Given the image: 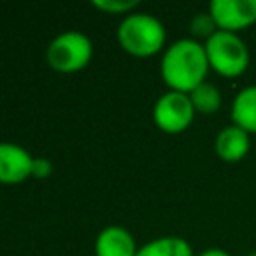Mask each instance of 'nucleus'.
<instances>
[{
  "instance_id": "dca6fc26",
  "label": "nucleus",
  "mask_w": 256,
  "mask_h": 256,
  "mask_svg": "<svg viewBox=\"0 0 256 256\" xmlns=\"http://www.w3.org/2000/svg\"><path fill=\"white\" fill-rule=\"evenodd\" d=\"M196 256H230V254L226 250H222V248H206Z\"/></svg>"
},
{
  "instance_id": "4468645a",
  "label": "nucleus",
  "mask_w": 256,
  "mask_h": 256,
  "mask_svg": "<svg viewBox=\"0 0 256 256\" xmlns=\"http://www.w3.org/2000/svg\"><path fill=\"white\" fill-rule=\"evenodd\" d=\"M92 6L102 12L130 14V10H134L138 6V0H92Z\"/></svg>"
},
{
  "instance_id": "7ed1b4c3",
  "label": "nucleus",
  "mask_w": 256,
  "mask_h": 256,
  "mask_svg": "<svg viewBox=\"0 0 256 256\" xmlns=\"http://www.w3.org/2000/svg\"><path fill=\"white\" fill-rule=\"evenodd\" d=\"M204 50H206L210 70H214L224 78H236L248 70V64H250L248 46L234 32L216 30L204 42Z\"/></svg>"
},
{
  "instance_id": "0eeeda50",
  "label": "nucleus",
  "mask_w": 256,
  "mask_h": 256,
  "mask_svg": "<svg viewBox=\"0 0 256 256\" xmlns=\"http://www.w3.org/2000/svg\"><path fill=\"white\" fill-rule=\"evenodd\" d=\"M34 156L16 142H0V184H20L32 176Z\"/></svg>"
},
{
  "instance_id": "1a4fd4ad",
  "label": "nucleus",
  "mask_w": 256,
  "mask_h": 256,
  "mask_svg": "<svg viewBox=\"0 0 256 256\" xmlns=\"http://www.w3.org/2000/svg\"><path fill=\"white\" fill-rule=\"evenodd\" d=\"M216 156L224 162H240L250 152V134L236 124L224 126L214 140Z\"/></svg>"
},
{
  "instance_id": "20e7f679",
  "label": "nucleus",
  "mask_w": 256,
  "mask_h": 256,
  "mask_svg": "<svg viewBox=\"0 0 256 256\" xmlns=\"http://www.w3.org/2000/svg\"><path fill=\"white\" fill-rule=\"evenodd\" d=\"M92 58V40L78 30L56 34L46 48V62L56 72H78Z\"/></svg>"
},
{
  "instance_id": "9d476101",
  "label": "nucleus",
  "mask_w": 256,
  "mask_h": 256,
  "mask_svg": "<svg viewBox=\"0 0 256 256\" xmlns=\"http://www.w3.org/2000/svg\"><path fill=\"white\" fill-rule=\"evenodd\" d=\"M232 124L246 130L250 136L256 134V84L244 86L232 100Z\"/></svg>"
},
{
  "instance_id": "f03ea898",
  "label": "nucleus",
  "mask_w": 256,
  "mask_h": 256,
  "mask_svg": "<svg viewBox=\"0 0 256 256\" xmlns=\"http://www.w3.org/2000/svg\"><path fill=\"white\" fill-rule=\"evenodd\" d=\"M116 38L124 52L138 58H146L158 54L164 48L166 30L164 24L152 14L130 12L120 20Z\"/></svg>"
},
{
  "instance_id": "f8f14e48",
  "label": "nucleus",
  "mask_w": 256,
  "mask_h": 256,
  "mask_svg": "<svg viewBox=\"0 0 256 256\" xmlns=\"http://www.w3.org/2000/svg\"><path fill=\"white\" fill-rule=\"evenodd\" d=\"M190 100L196 114H206V116L218 112L222 106V94L218 86L212 82H202L198 88H194L190 92Z\"/></svg>"
},
{
  "instance_id": "ddd939ff",
  "label": "nucleus",
  "mask_w": 256,
  "mask_h": 256,
  "mask_svg": "<svg viewBox=\"0 0 256 256\" xmlns=\"http://www.w3.org/2000/svg\"><path fill=\"white\" fill-rule=\"evenodd\" d=\"M216 30H218V28H216V24H214L210 12H198V14L192 16V20H190V32H192L194 40H196V38H204V42H206Z\"/></svg>"
},
{
  "instance_id": "39448f33",
  "label": "nucleus",
  "mask_w": 256,
  "mask_h": 256,
  "mask_svg": "<svg viewBox=\"0 0 256 256\" xmlns=\"http://www.w3.org/2000/svg\"><path fill=\"white\" fill-rule=\"evenodd\" d=\"M194 116H196V110L192 106L190 94L176 92V90H168L162 96H158L152 108L154 124L166 134L184 132L192 124Z\"/></svg>"
},
{
  "instance_id": "423d86ee",
  "label": "nucleus",
  "mask_w": 256,
  "mask_h": 256,
  "mask_svg": "<svg viewBox=\"0 0 256 256\" xmlns=\"http://www.w3.org/2000/svg\"><path fill=\"white\" fill-rule=\"evenodd\" d=\"M208 12L218 30L238 34L256 22V0H212Z\"/></svg>"
},
{
  "instance_id": "6e6552de",
  "label": "nucleus",
  "mask_w": 256,
  "mask_h": 256,
  "mask_svg": "<svg viewBox=\"0 0 256 256\" xmlns=\"http://www.w3.org/2000/svg\"><path fill=\"white\" fill-rule=\"evenodd\" d=\"M96 256H136L138 248L134 236L118 224H110L102 228L94 240Z\"/></svg>"
},
{
  "instance_id": "f3484780",
  "label": "nucleus",
  "mask_w": 256,
  "mask_h": 256,
  "mask_svg": "<svg viewBox=\"0 0 256 256\" xmlns=\"http://www.w3.org/2000/svg\"><path fill=\"white\" fill-rule=\"evenodd\" d=\"M244 256H256V252H250V254H244Z\"/></svg>"
},
{
  "instance_id": "9b49d317",
  "label": "nucleus",
  "mask_w": 256,
  "mask_h": 256,
  "mask_svg": "<svg viewBox=\"0 0 256 256\" xmlns=\"http://www.w3.org/2000/svg\"><path fill=\"white\" fill-rule=\"evenodd\" d=\"M136 256H196L188 240L180 236H160L142 244Z\"/></svg>"
},
{
  "instance_id": "2eb2a0df",
  "label": "nucleus",
  "mask_w": 256,
  "mask_h": 256,
  "mask_svg": "<svg viewBox=\"0 0 256 256\" xmlns=\"http://www.w3.org/2000/svg\"><path fill=\"white\" fill-rule=\"evenodd\" d=\"M52 174V162L44 156H34L32 162V176L34 178H48Z\"/></svg>"
},
{
  "instance_id": "f257e3e1",
  "label": "nucleus",
  "mask_w": 256,
  "mask_h": 256,
  "mask_svg": "<svg viewBox=\"0 0 256 256\" xmlns=\"http://www.w3.org/2000/svg\"><path fill=\"white\" fill-rule=\"evenodd\" d=\"M210 70L204 44L194 38H180L164 48L160 58V76L168 90L190 94L202 82Z\"/></svg>"
}]
</instances>
